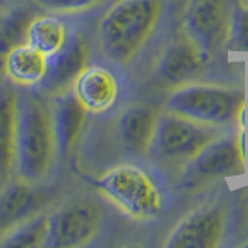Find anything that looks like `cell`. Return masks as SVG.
<instances>
[{"instance_id": "obj_11", "label": "cell", "mask_w": 248, "mask_h": 248, "mask_svg": "<svg viewBox=\"0 0 248 248\" xmlns=\"http://www.w3.org/2000/svg\"><path fill=\"white\" fill-rule=\"evenodd\" d=\"M206 59L208 53L183 33L163 50L157 62V73L163 81L175 84L196 73Z\"/></svg>"}, {"instance_id": "obj_3", "label": "cell", "mask_w": 248, "mask_h": 248, "mask_svg": "<svg viewBox=\"0 0 248 248\" xmlns=\"http://www.w3.org/2000/svg\"><path fill=\"white\" fill-rule=\"evenodd\" d=\"M245 107L239 89L219 84H185L169 93L166 110L214 126L236 124Z\"/></svg>"}, {"instance_id": "obj_8", "label": "cell", "mask_w": 248, "mask_h": 248, "mask_svg": "<svg viewBox=\"0 0 248 248\" xmlns=\"http://www.w3.org/2000/svg\"><path fill=\"white\" fill-rule=\"evenodd\" d=\"M225 231V213L219 206H202L175 225L166 239V248H214Z\"/></svg>"}, {"instance_id": "obj_4", "label": "cell", "mask_w": 248, "mask_h": 248, "mask_svg": "<svg viewBox=\"0 0 248 248\" xmlns=\"http://www.w3.org/2000/svg\"><path fill=\"white\" fill-rule=\"evenodd\" d=\"M93 185L116 208L135 220L155 219L163 209L160 188L152 177L138 166H116Z\"/></svg>"}, {"instance_id": "obj_19", "label": "cell", "mask_w": 248, "mask_h": 248, "mask_svg": "<svg viewBox=\"0 0 248 248\" xmlns=\"http://www.w3.org/2000/svg\"><path fill=\"white\" fill-rule=\"evenodd\" d=\"M48 214L36 213L0 236V247H45Z\"/></svg>"}, {"instance_id": "obj_1", "label": "cell", "mask_w": 248, "mask_h": 248, "mask_svg": "<svg viewBox=\"0 0 248 248\" xmlns=\"http://www.w3.org/2000/svg\"><path fill=\"white\" fill-rule=\"evenodd\" d=\"M163 6V0H116L98 22L101 51L116 64H127L157 28Z\"/></svg>"}, {"instance_id": "obj_14", "label": "cell", "mask_w": 248, "mask_h": 248, "mask_svg": "<svg viewBox=\"0 0 248 248\" xmlns=\"http://www.w3.org/2000/svg\"><path fill=\"white\" fill-rule=\"evenodd\" d=\"M19 120V93L0 87V189H3L16 166V138Z\"/></svg>"}, {"instance_id": "obj_15", "label": "cell", "mask_w": 248, "mask_h": 248, "mask_svg": "<svg viewBox=\"0 0 248 248\" xmlns=\"http://www.w3.org/2000/svg\"><path fill=\"white\" fill-rule=\"evenodd\" d=\"M3 72L13 84L34 87L42 84L48 72V58L23 42L13 46L3 56Z\"/></svg>"}, {"instance_id": "obj_13", "label": "cell", "mask_w": 248, "mask_h": 248, "mask_svg": "<svg viewBox=\"0 0 248 248\" xmlns=\"http://www.w3.org/2000/svg\"><path fill=\"white\" fill-rule=\"evenodd\" d=\"M87 110L76 98L73 90L58 93L51 108L54 135L58 141V151L70 154L84 129Z\"/></svg>"}, {"instance_id": "obj_6", "label": "cell", "mask_w": 248, "mask_h": 248, "mask_svg": "<svg viewBox=\"0 0 248 248\" xmlns=\"http://www.w3.org/2000/svg\"><path fill=\"white\" fill-rule=\"evenodd\" d=\"M103 214L92 200H70L48 214L45 247L78 248L90 244L101 230Z\"/></svg>"}, {"instance_id": "obj_5", "label": "cell", "mask_w": 248, "mask_h": 248, "mask_svg": "<svg viewBox=\"0 0 248 248\" xmlns=\"http://www.w3.org/2000/svg\"><path fill=\"white\" fill-rule=\"evenodd\" d=\"M223 134L222 126L202 123L168 110L158 116L154 146L163 157L189 161L206 144Z\"/></svg>"}, {"instance_id": "obj_21", "label": "cell", "mask_w": 248, "mask_h": 248, "mask_svg": "<svg viewBox=\"0 0 248 248\" xmlns=\"http://www.w3.org/2000/svg\"><path fill=\"white\" fill-rule=\"evenodd\" d=\"M227 46L232 51H248V6H239L228 23Z\"/></svg>"}, {"instance_id": "obj_22", "label": "cell", "mask_w": 248, "mask_h": 248, "mask_svg": "<svg viewBox=\"0 0 248 248\" xmlns=\"http://www.w3.org/2000/svg\"><path fill=\"white\" fill-rule=\"evenodd\" d=\"M101 2L103 0H36V3L45 8V10L53 13H64V14L87 11Z\"/></svg>"}, {"instance_id": "obj_9", "label": "cell", "mask_w": 248, "mask_h": 248, "mask_svg": "<svg viewBox=\"0 0 248 248\" xmlns=\"http://www.w3.org/2000/svg\"><path fill=\"white\" fill-rule=\"evenodd\" d=\"M242 169L244 151L240 135L227 137L223 134L189 160V170L202 177L236 174Z\"/></svg>"}, {"instance_id": "obj_12", "label": "cell", "mask_w": 248, "mask_h": 248, "mask_svg": "<svg viewBox=\"0 0 248 248\" xmlns=\"http://www.w3.org/2000/svg\"><path fill=\"white\" fill-rule=\"evenodd\" d=\"M89 46L81 37H70L61 51L48 58V72L44 87L48 92L61 93L72 87L75 79L89 64Z\"/></svg>"}, {"instance_id": "obj_20", "label": "cell", "mask_w": 248, "mask_h": 248, "mask_svg": "<svg viewBox=\"0 0 248 248\" xmlns=\"http://www.w3.org/2000/svg\"><path fill=\"white\" fill-rule=\"evenodd\" d=\"M28 13L27 8H20L0 20V56L2 58L13 46L27 42V28L30 20L33 19Z\"/></svg>"}, {"instance_id": "obj_18", "label": "cell", "mask_w": 248, "mask_h": 248, "mask_svg": "<svg viewBox=\"0 0 248 248\" xmlns=\"http://www.w3.org/2000/svg\"><path fill=\"white\" fill-rule=\"evenodd\" d=\"M68 39L65 23L58 16H36L28 23L27 44L44 53L46 58L54 56L64 48Z\"/></svg>"}, {"instance_id": "obj_2", "label": "cell", "mask_w": 248, "mask_h": 248, "mask_svg": "<svg viewBox=\"0 0 248 248\" xmlns=\"http://www.w3.org/2000/svg\"><path fill=\"white\" fill-rule=\"evenodd\" d=\"M58 151L51 112L33 93H19V120L16 138L17 180L30 185L48 175Z\"/></svg>"}, {"instance_id": "obj_16", "label": "cell", "mask_w": 248, "mask_h": 248, "mask_svg": "<svg viewBox=\"0 0 248 248\" xmlns=\"http://www.w3.org/2000/svg\"><path fill=\"white\" fill-rule=\"evenodd\" d=\"M157 112L144 106L126 108L116 120V132L123 144L134 152H147L154 146L158 124Z\"/></svg>"}, {"instance_id": "obj_17", "label": "cell", "mask_w": 248, "mask_h": 248, "mask_svg": "<svg viewBox=\"0 0 248 248\" xmlns=\"http://www.w3.org/2000/svg\"><path fill=\"white\" fill-rule=\"evenodd\" d=\"M42 197L30 183L17 180L5 186L0 194V236L14 225L37 213Z\"/></svg>"}, {"instance_id": "obj_10", "label": "cell", "mask_w": 248, "mask_h": 248, "mask_svg": "<svg viewBox=\"0 0 248 248\" xmlns=\"http://www.w3.org/2000/svg\"><path fill=\"white\" fill-rule=\"evenodd\" d=\"M72 90L79 103L90 113H103L118 98V81L103 65H87L76 78Z\"/></svg>"}, {"instance_id": "obj_7", "label": "cell", "mask_w": 248, "mask_h": 248, "mask_svg": "<svg viewBox=\"0 0 248 248\" xmlns=\"http://www.w3.org/2000/svg\"><path fill=\"white\" fill-rule=\"evenodd\" d=\"M228 23L227 0H186L183 33L208 54L225 41Z\"/></svg>"}]
</instances>
